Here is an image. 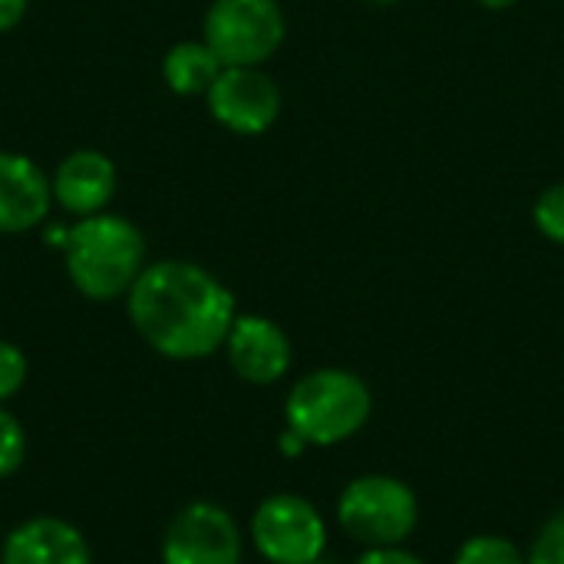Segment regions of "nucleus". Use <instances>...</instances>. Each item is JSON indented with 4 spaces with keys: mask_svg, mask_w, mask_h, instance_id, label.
Listing matches in <instances>:
<instances>
[{
    "mask_svg": "<svg viewBox=\"0 0 564 564\" xmlns=\"http://www.w3.org/2000/svg\"><path fill=\"white\" fill-rule=\"evenodd\" d=\"M231 291L192 261L145 264L129 291V321L169 360H202L225 347L235 324Z\"/></svg>",
    "mask_w": 564,
    "mask_h": 564,
    "instance_id": "1",
    "label": "nucleus"
},
{
    "mask_svg": "<svg viewBox=\"0 0 564 564\" xmlns=\"http://www.w3.org/2000/svg\"><path fill=\"white\" fill-rule=\"evenodd\" d=\"M66 274L73 288L89 301H112L132 291L145 271V238L122 215H89L69 228L66 245Z\"/></svg>",
    "mask_w": 564,
    "mask_h": 564,
    "instance_id": "2",
    "label": "nucleus"
},
{
    "mask_svg": "<svg viewBox=\"0 0 564 564\" xmlns=\"http://www.w3.org/2000/svg\"><path fill=\"white\" fill-rule=\"evenodd\" d=\"M373 410L370 387L340 367H324L301 377L284 403L288 430L307 446H337L357 436Z\"/></svg>",
    "mask_w": 564,
    "mask_h": 564,
    "instance_id": "3",
    "label": "nucleus"
},
{
    "mask_svg": "<svg viewBox=\"0 0 564 564\" xmlns=\"http://www.w3.org/2000/svg\"><path fill=\"white\" fill-rule=\"evenodd\" d=\"M337 519L340 529L364 549H393L413 535L420 522V502L403 479L370 473L340 492Z\"/></svg>",
    "mask_w": 564,
    "mask_h": 564,
    "instance_id": "4",
    "label": "nucleus"
},
{
    "mask_svg": "<svg viewBox=\"0 0 564 564\" xmlns=\"http://www.w3.org/2000/svg\"><path fill=\"white\" fill-rule=\"evenodd\" d=\"M205 43L225 66H261L284 43V10L278 0H215Z\"/></svg>",
    "mask_w": 564,
    "mask_h": 564,
    "instance_id": "5",
    "label": "nucleus"
},
{
    "mask_svg": "<svg viewBox=\"0 0 564 564\" xmlns=\"http://www.w3.org/2000/svg\"><path fill=\"white\" fill-rule=\"evenodd\" d=\"M251 542L271 564H314L324 558L327 525L321 512L291 492L268 496L251 516Z\"/></svg>",
    "mask_w": 564,
    "mask_h": 564,
    "instance_id": "6",
    "label": "nucleus"
},
{
    "mask_svg": "<svg viewBox=\"0 0 564 564\" xmlns=\"http://www.w3.org/2000/svg\"><path fill=\"white\" fill-rule=\"evenodd\" d=\"M162 564H241V532L215 502L185 506L162 542Z\"/></svg>",
    "mask_w": 564,
    "mask_h": 564,
    "instance_id": "7",
    "label": "nucleus"
},
{
    "mask_svg": "<svg viewBox=\"0 0 564 564\" xmlns=\"http://www.w3.org/2000/svg\"><path fill=\"white\" fill-rule=\"evenodd\" d=\"M208 109L225 129L238 135H258L278 119L281 89L258 66H225L208 89Z\"/></svg>",
    "mask_w": 564,
    "mask_h": 564,
    "instance_id": "8",
    "label": "nucleus"
},
{
    "mask_svg": "<svg viewBox=\"0 0 564 564\" xmlns=\"http://www.w3.org/2000/svg\"><path fill=\"white\" fill-rule=\"evenodd\" d=\"M225 350H228L231 370L245 383H254V387L278 383L291 367V340H288V334L274 321H268L261 314L235 317V324L228 330V340H225Z\"/></svg>",
    "mask_w": 564,
    "mask_h": 564,
    "instance_id": "9",
    "label": "nucleus"
},
{
    "mask_svg": "<svg viewBox=\"0 0 564 564\" xmlns=\"http://www.w3.org/2000/svg\"><path fill=\"white\" fill-rule=\"evenodd\" d=\"M53 198V182L43 169L17 152H0V235L36 228Z\"/></svg>",
    "mask_w": 564,
    "mask_h": 564,
    "instance_id": "10",
    "label": "nucleus"
},
{
    "mask_svg": "<svg viewBox=\"0 0 564 564\" xmlns=\"http://www.w3.org/2000/svg\"><path fill=\"white\" fill-rule=\"evenodd\" d=\"M0 564H93V552L76 525L36 516L7 535Z\"/></svg>",
    "mask_w": 564,
    "mask_h": 564,
    "instance_id": "11",
    "label": "nucleus"
},
{
    "mask_svg": "<svg viewBox=\"0 0 564 564\" xmlns=\"http://www.w3.org/2000/svg\"><path fill=\"white\" fill-rule=\"evenodd\" d=\"M116 192V165L96 152L79 149L69 152L53 172V198L76 218L99 215Z\"/></svg>",
    "mask_w": 564,
    "mask_h": 564,
    "instance_id": "12",
    "label": "nucleus"
},
{
    "mask_svg": "<svg viewBox=\"0 0 564 564\" xmlns=\"http://www.w3.org/2000/svg\"><path fill=\"white\" fill-rule=\"evenodd\" d=\"M221 69H225V63L205 40L175 43L162 59V76H165L169 89L178 96H202V93L208 96V89L215 86Z\"/></svg>",
    "mask_w": 564,
    "mask_h": 564,
    "instance_id": "13",
    "label": "nucleus"
},
{
    "mask_svg": "<svg viewBox=\"0 0 564 564\" xmlns=\"http://www.w3.org/2000/svg\"><path fill=\"white\" fill-rule=\"evenodd\" d=\"M456 564H529V555L502 535H476L459 549Z\"/></svg>",
    "mask_w": 564,
    "mask_h": 564,
    "instance_id": "14",
    "label": "nucleus"
},
{
    "mask_svg": "<svg viewBox=\"0 0 564 564\" xmlns=\"http://www.w3.org/2000/svg\"><path fill=\"white\" fill-rule=\"evenodd\" d=\"M23 456H26L23 426H20V420L10 410L0 406V479L13 476L23 466Z\"/></svg>",
    "mask_w": 564,
    "mask_h": 564,
    "instance_id": "15",
    "label": "nucleus"
},
{
    "mask_svg": "<svg viewBox=\"0 0 564 564\" xmlns=\"http://www.w3.org/2000/svg\"><path fill=\"white\" fill-rule=\"evenodd\" d=\"M535 225L542 228L545 238L564 245V182L562 185H552L539 198V205H535Z\"/></svg>",
    "mask_w": 564,
    "mask_h": 564,
    "instance_id": "16",
    "label": "nucleus"
},
{
    "mask_svg": "<svg viewBox=\"0 0 564 564\" xmlns=\"http://www.w3.org/2000/svg\"><path fill=\"white\" fill-rule=\"evenodd\" d=\"M529 564H564V509L558 516H552L545 529L539 532L529 552Z\"/></svg>",
    "mask_w": 564,
    "mask_h": 564,
    "instance_id": "17",
    "label": "nucleus"
},
{
    "mask_svg": "<svg viewBox=\"0 0 564 564\" xmlns=\"http://www.w3.org/2000/svg\"><path fill=\"white\" fill-rule=\"evenodd\" d=\"M26 380V357L20 347H13L10 340H0V403L10 400L13 393H20Z\"/></svg>",
    "mask_w": 564,
    "mask_h": 564,
    "instance_id": "18",
    "label": "nucleus"
},
{
    "mask_svg": "<svg viewBox=\"0 0 564 564\" xmlns=\"http://www.w3.org/2000/svg\"><path fill=\"white\" fill-rule=\"evenodd\" d=\"M354 564H423L413 552H406L403 545L393 549H364V555Z\"/></svg>",
    "mask_w": 564,
    "mask_h": 564,
    "instance_id": "19",
    "label": "nucleus"
},
{
    "mask_svg": "<svg viewBox=\"0 0 564 564\" xmlns=\"http://www.w3.org/2000/svg\"><path fill=\"white\" fill-rule=\"evenodd\" d=\"M26 13V0H0V33L13 30Z\"/></svg>",
    "mask_w": 564,
    "mask_h": 564,
    "instance_id": "20",
    "label": "nucleus"
},
{
    "mask_svg": "<svg viewBox=\"0 0 564 564\" xmlns=\"http://www.w3.org/2000/svg\"><path fill=\"white\" fill-rule=\"evenodd\" d=\"M307 449V443L294 433V430H284L281 433V453H288V456H301Z\"/></svg>",
    "mask_w": 564,
    "mask_h": 564,
    "instance_id": "21",
    "label": "nucleus"
},
{
    "mask_svg": "<svg viewBox=\"0 0 564 564\" xmlns=\"http://www.w3.org/2000/svg\"><path fill=\"white\" fill-rule=\"evenodd\" d=\"M482 7H489V10H506V7H512V3H519V0H479Z\"/></svg>",
    "mask_w": 564,
    "mask_h": 564,
    "instance_id": "22",
    "label": "nucleus"
},
{
    "mask_svg": "<svg viewBox=\"0 0 564 564\" xmlns=\"http://www.w3.org/2000/svg\"><path fill=\"white\" fill-rule=\"evenodd\" d=\"M314 564H334V562H324V558H317V562H314Z\"/></svg>",
    "mask_w": 564,
    "mask_h": 564,
    "instance_id": "23",
    "label": "nucleus"
}]
</instances>
